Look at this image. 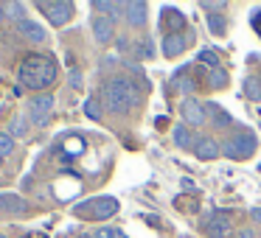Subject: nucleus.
Returning a JSON list of instances; mask_svg holds the SVG:
<instances>
[{
	"label": "nucleus",
	"instance_id": "f257e3e1",
	"mask_svg": "<svg viewBox=\"0 0 261 238\" xmlns=\"http://www.w3.org/2000/svg\"><path fill=\"white\" fill-rule=\"evenodd\" d=\"M17 76L25 90H48L57 81V59L48 53H29L20 62Z\"/></svg>",
	"mask_w": 261,
	"mask_h": 238
},
{
	"label": "nucleus",
	"instance_id": "f03ea898",
	"mask_svg": "<svg viewBox=\"0 0 261 238\" xmlns=\"http://www.w3.org/2000/svg\"><path fill=\"white\" fill-rule=\"evenodd\" d=\"M101 96H104V104H107L110 112L121 115L138 101V87H135V81L126 79V76H115V79H110L107 84H104Z\"/></svg>",
	"mask_w": 261,
	"mask_h": 238
},
{
	"label": "nucleus",
	"instance_id": "7ed1b4c3",
	"mask_svg": "<svg viewBox=\"0 0 261 238\" xmlns=\"http://www.w3.org/2000/svg\"><path fill=\"white\" fill-rule=\"evenodd\" d=\"M253 152H255V135L247 132V129H242L239 135H233L230 140L222 146V154L230 157V160H244V157H250Z\"/></svg>",
	"mask_w": 261,
	"mask_h": 238
},
{
	"label": "nucleus",
	"instance_id": "20e7f679",
	"mask_svg": "<svg viewBox=\"0 0 261 238\" xmlns=\"http://www.w3.org/2000/svg\"><path fill=\"white\" fill-rule=\"evenodd\" d=\"M76 213H85L87 219H110V216L118 213V199L113 196H101V199H90V202L79 204L76 207Z\"/></svg>",
	"mask_w": 261,
	"mask_h": 238
},
{
	"label": "nucleus",
	"instance_id": "39448f33",
	"mask_svg": "<svg viewBox=\"0 0 261 238\" xmlns=\"http://www.w3.org/2000/svg\"><path fill=\"white\" fill-rule=\"evenodd\" d=\"M37 9L45 12L54 25H65L70 17H73V3H70V0H59V3H37Z\"/></svg>",
	"mask_w": 261,
	"mask_h": 238
},
{
	"label": "nucleus",
	"instance_id": "423d86ee",
	"mask_svg": "<svg viewBox=\"0 0 261 238\" xmlns=\"http://www.w3.org/2000/svg\"><path fill=\"white\" fill-rule=\"evenodd\" d=\"M180 112H182V121H186V126H205V121H208V115H205V104L197 101V98H186V101L180 104Z\"/></svg>",
	"mask_w": 261,
	"mask_h": 238
},
{
	"label": "nucleus",
	"instance_id": "0eeeda50",
	"mask_svg": "<svg viewBox=\"0 0 261 238\" xmlns=\"http://www.w3.org/2000/svg\"><path fill=\"white\" fill-rule=\"evenodd\" d=\"M51 112H54V96L42 93V96H37L31 101V121H34V126H45L51 121Z\"/></svg>",
	"mask_w": 261,
	"mask_h": 238
},
{
	"label": "nucleus",
	"instance_id": "6e6552de",
	"mask_svg": "<svg viewBox=\"0 0 261 238\" xmlns=\"http://www.w3.org/2000/svg\"><path fill=\"white\" fill-rule=\"evenodd\" d=\"M205 232L211 238H233V221L225 213H214L205 221Z\"/></svg>",
	"mask_w": 261,
	"mask_h": 238
},
{
	"label": "nucleus",
	"instance_id": "1a4fd4ad",
	"mask_svg": "<svg viewBox=\"0 0 261 238\" xmlns=\"http://www.w3.org/2000/svg\"><path fill=\"white\" fill-rule=\"evenodd\" d=\"M124 12H126V23H129L132 28H141V25L146 23L149 6L143 3V0H132V3H126V6H124Z\"/></svg>",
	"mask_w": 261,
	"mask_h": 238
},
{
	"label": "nucleus",
	"instance_id": "9d476101",
	"mask_svg": "<svg viewBox=\"0 0 261 238\" xmlns=\"http://www.w3.org/2000/svg\"><path fill=\"white\" fill-rule=\"evenodd\" d=\"M14 28H17L20 37H25V40H31V42H45V37H48L45 28H42L40 23H34V20H20Z\"/></svg>",
	"mask_w": 261,
	"mask_h": 238
},
{
	"label": "nucleus",
	"instance_id": "9b49d317",
	"mask_svg": "<svg viewBox=\"0 0 261 238\" xmlns=\"http://www.w3.org/2000/svg\"><path fill=\"white\" fill-rule=\"evenodd\" d=\"M194 152H197L199 160H216L222 154V146L214 140V137H197L194 143Z\"/></svg>",
	"mask_w": 261,
	"mask_h": 238
},
{
	"label": "nucleus",
	"instance_id": "f8f14e48",
	"mask_svg": "<svg viewBox=\"0 0 261 238\" xmlns=\"http://www.w3.org/2000/svg\"><path fill=\"white\" fill-rule=\"evenodd\" d=\"M186 48H188V37H186V34H169V37L163 40V53H166L169 59H171V56H180Z\"/></svg>",
	"mask_w": 261,
	"mask_h": 238
},
{
	"label": "nucleus",
	"instance_id": "ddd939ff",
	"mask_svg": "<svg viewBox=\"0 0 261 238\" xmlns=\"http://www.w3.org/2000/svg\"><path fill=\"white\" fill-rule=\"evenodd\" d=\"M0 210L3 213H25L29 210V204H25V199H20L17 193H0Z\"/></svg>",
	"mask_w": 261,
	"mask_h": 238
},
{
	"label": "nucleus",
	"instance_id": "4468645a",
	"mask_svg": "<svg viewBox=\"0 0 261 238\" xmlns=\"http://www.w3.org/2000/svg\"><path fill=\"white\" fill-rule=\"evenodd\" d=\"M93 37H96L98 42H110L115 37V28H113V20L110 17H98L93 20Z\"/></svg>",
	"mask_w": 261,
	"mask_h": 238
},
{
	"label": "nucleus",
	"instance_id": "2eb2a0df",
	"mask_svg": "<svg viewBox=\"0 0 261 238\" xmlns=\"http://www.w3.org/2000/svg\"><path fill=\"white\" fill-rule=\"evenodd\" d=\"M205 115H208L214 124H219V126H230L233 124V118L225 112V109L219 107V104H211V101H205Z\"/></svg>",
	"mask_w": 261,
	"mask_h": 238
},
{
	"label": "nucleus",
	"instance_id": "dca6fc26",
	"mask_svg": "<svg viewBox=\"0 0 261 238\" xmlns=\"http://www.w3.org/2000/svg\"><path fill=\"white\" fill-rule=\"evenodd\" d=\"M171 140H174L180 148H194V143H197L188 126H174V132H171Z\"/></svg>",
	"mask_w": 261,
	"mask_h": 238
},
{
	"label": "nucleus",
	"instance_id": "f3484780",
	"mask_svg": "<svg viewBox=\"0 0 261 238\" xmlns=\"http://www.w3.org/2000/svg\"><path fill=\"white\" fill-rule=\"evenodd\" d=\"M166 23H169L171 28H174L171 34H177V31H180L182 25H186V20H182V14L177 12V9H166Z\"/></svg>",
	"mask_w": 261,
	"mask_h": 238
},
{
	"label": "nucleus",
	"instance_id": "a211bd4d",
	"mask_svg": "<svg viewBox=\"0 0 261 238\" xmlns=\"http://www.w3.org/2000/svg\"><path fill=\"white\" fill-rule=\"evenodd\" d=\"M93 6H96L98 12H110V20H113L118 12H124V3H110V0H107V3H104V0H96Z\"/></svg>",
	"mask_w": 261,
	"mask_h": 238
},
{
	"label": "nucleus",
	"instance_id": "6ab92c4d",
	"mask_svg": "<svg viewBox=\"0 0 261 238\" xmlns=\"http://www.w3.org/2000/svg\"><path fill=\"white\" fill-rule=\"evenodd\" d=\"M14 154V137L6 135V132H0V160Z\"/></svg>",
	"mask_w": 261,
	"mask_h": 238
},
{
	"label": "nucleus",
	"instance_id": "aec40b11",
	"mask_svg": "<svg viewBox=\"0 0 261 238\" xmlns=\"http://www.w3.org/2000/svg\"><path fill=\"white\" fill-rule=\"evenodd\" d=\"M208 81H211V87H225L227 84V73L222 68H216V70L208 73Z\"/></svg>",
	"mask_w": 261,
	"mask_h": 238
},
{
	"label": "nucleus",
	"instance_id": "412c9836",
	"mask_svg": "<svg viewBox=\"0 0 261 238\" xmlns=\"http://www.w3.org/2000/svg\"><path fill=\"white\" fill-rule=\"evenodd\" d=\"M3 12H9L6 17L17 20V23H20V20H25V17H23V12H25V6H23V3H9V6H3Z\"/></svg>",
	"mask_w": 261,
	"mask_h": 238
},
{
	"label": "nucleus",
	"instance_id": "4be33fe9",
	"mask_svg": "<svg viewBox=\"0 0 261 238\" xmlns=\"http://www.w3.org/2000/svg\"><path fill=\"white\" fill-rule=\"evenodd\" d=\"M244 93H247L250 98H255V101H261V81L247 79V81H244Z\"/></svg>",
	"mask_w": 261,
	"mask_h": 238
},
{
	"label": "nucleus",
	"instance_id": "5701e85b",
	"mask_svg": "<svg viewBox=\"0 0 261 238\" xmlns=\"http://www.w3.org/2000/svg\"><path fill=\"white\" fill-rule=\"evenodd\" d=\"M199 62H205L211 70H216V68H219V56H216L214 51H199Z\"/></svg>",
	"mask_w": 261,
	"mask_h": 238
},
{
	"label": "nucleus",
	"instance_id": "b1692460",
	"mask_svg": "<svg viewBox=\"0 0 261 238\" xmlns=\"http://www.w3.org/2000/svg\"><path fill=\"white\" fill-rule=\"evenodd\" d=\"M85 115H87V118H93V121L101 118V109H98V101H96V98H90V101L85 104Z\"/></svg>",
	"mask_w": 261,
	"mask_h": 238
},
{
	"label": "nucleus",
	"instance_id": "393cba45",
	"mask_svg": "<svg viewBox=\"0 0 261 238\" xmlns=\"http://www.w3.org/2000/svg\"><path fill=\"white\" fill-rule=\"evenodd\" d=\"M93 238H126V235L121 230H115V227H101V230H98Z\"/></svg>",
	"mask_w": 261,
	"mask_h": 238
},
{
	"label": "nucleus",
	"instance_id": "a878e982",
	"mask_svg": "<svg viewBox=\"0 0 261 238\" xmlns=\"http://www.w3.org/2000/svg\"><path fill=\"white\" fill-rule=\"evenodd\" d=\"M208 25H211V31H216V34H225V20H222L219 14H211Z\"/></svg>",
	"mask_w": 261,
	"mask_h": 238
},
{
	"label": "nucleus",
	"instance_id": "bb28decb",
	"mask_svg": "<svg viewBox=\"0 0 261 238\" xmlns=\"http://www.w3.org/2000/svg\"><path fill=\"white\" fill-rule=\"evenodd\" d=\"M12 132H14V135H25V132H29V129H25V118H23V115H17V118L12 121Z\"/></svg>",
	"mask_w": 261,
	"mask_h": 238
},
{
	"label": "nucleus",
	"instance_id": "cd10ccee",
	"mask_svg": "<svg viewBox=\"0 0 261 238\" xmlns=\"http://www.w3.org/2000/svg\"><path fill=\"white\" fill-rule=\"evenodd\" d=\"M146 56H152V42H141V48H138V59H146Z\"/></svg>",
	"mask_w": 261,
	"mask_h": 238
},
{
	"label": "nucleus",
	"instance_id": "c85d7f7f",
	"mask_svg": "<svg viewBox=\"0 0 261 238\" xmlns=\"http://www.w3.org/2000/svg\"><path fill=\"white\" fill-rule=\"evenodd\" d=\"M70 87H82V73H79V70H70Z\"/></svg>",
	"mask_w": 261,
	"mask_h": 238
},
{
	"label": "nucleus",
	"instance_id": "c756f323",
	"mask_svg": "<svg viewBox=\"0 0 261 238\" xmlns=\"http://www.w3.org/2000/svg\"><path fill=\"white\" fill-rule=\"evenodd\" d=\"M250 216H253L255 224H261V207H253V210H250Z\"/></svg>",
	"mask_w": 261,
	"mask_h": 238
},
{
	"label": "nucleus",
	"instance_id": "7c9ffc66",
	"mask_svg": "<svg viewBox=\"0 0 261 238\" xmlns=\"http://www.w3.org/2000/svg\"><path fill=\"white\" fill-rule=\"evenodd\" d=\"M3 17H6V14H3V6H0V20H3Z\"/></svg>",
	"mask_w": 261,
	"mask_h": 238
},
{
	"label": "nucleus",
	"instance_id": "2f4dec72",
	"mask_svg": "<svg viewBox=\"0 0 261 238\" xmlns=\"http://www.w3.org/2000/svg\"><path fill=\"white\" fill-rule=\"evenodd\" d=\"M82 238H93V235H82Z\"/></svg>",
	"mask_w": 261,
	"mask_h": 238
},
{
	"label": "nucleus",
	"instance_id": "473e14b6",
	"mask_svg": "<svg viewBox=\"0 0 261 238\" xmlns=\"http://www.w3.org/2000/svg\"><path fill=\"white\" fill-rule=\"evenodd\" d=\"M258 171H261V163H258Z\"/></svg>",
	"mask_w": 261,
	"mask_h": 238
}]
</instances>
